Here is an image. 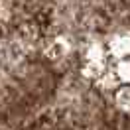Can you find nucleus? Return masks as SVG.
I'll return each mask as SVG.
<instances>
[]
</instances>
